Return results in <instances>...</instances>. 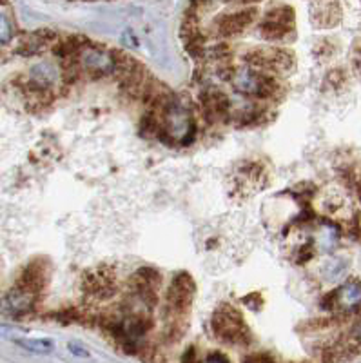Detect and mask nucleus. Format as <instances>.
Masks as SVG:
<instances>
[{
    "label": "nucleus",
    "mask_w": 361,
    "mask_h": 363,
    "mask_svg": "<svg viewBox=\"0 0 361 363\" xmlns=\"http://www.w3.org/2000/svg\"><path fill=\"white\" fill-rule=\"evenodd\" d=\"M211 327L218 340L229 343V345H247L250 343V330L245 325L242 313L233 306L222 303L213 314Z\"/></svg>",
    "instance_id": "f257e3e1"
},
{
    "label": "nucleus",
    "mask_w": 361,
    "mask_h": 363,
    "mask_svg": "<svg viewBox=\"0 0 361 363\" xmlns=\"http://www.w3.org/2000/svg\"><path fill=\"white\" fill-rule=\"evenodd\" d=\"M234 89L247 96L256 99H271L278 96L279 82L272 74H265L262 69L256 67H242L233 73Z\"/></svg>",
    "instance_id": "f03ea898"
},
{
    "label": "nucleus",
    "mask_w": 361,
    "mask_h": 363,
    "mask_svg": "<svg viewBox=\"0 0 361 363\" xmlns=\"http://www.w3.org/2000/svg\"><path fill=\"white\" fill-rule=\"evenodd\" d=\"M194 293H196V285L187 272H180L172 278L167 291V311H165L169 323H185V318L193 306Z\"/></svg>",
    "instance_id": "7ed1b4c3"
},
{
    "label": "nucleus",
    "mask_w": 361,
    "mask_h": 363,
    "mask_svg": "<svg viewBox=\"0 0 361 363\" xmlns=\"http://www.w3.org/2000/svg\"><path fill=\"white\" fill-rule=\"evenodd\" d=\"M74 58L80 66V71L95 79L116 73V53L106 50L102 45H80Z\"/></svg>",
    "instance_id": "20e7f679"
},
{
    "label": "nucleus",
    "mask_w": 361,
    "mask_h": 363,
    "mask_svg": "<svg viewBox=\"0 0 361 363\" xmlns=\"http://www.w3.org/2000/svg\"><path fill=\"white\" fill-rule=\"evenodd\" d=\"M247 64L256 69L269 73H287L294 66V55L284 48H267V50H252L245 57Z\"/></svg>",
    "instance_id": "39448f33"
},
{
    "label": "nucleus",
    "mask_w": 361,
    "mask_h": 363,
    "mask_svg": "<svg viewBox=\"0 0 361 363\" xmlns=\"http://www.w3.org/2000/svg\"><path fill=\"white\" fill-rule=\"evenodd\" d=\"M82 289L93 300L107 301L116 294V280L113 267L100 265V267L87 271L84 274Z\"/></svg>",
    "instance_id": "423d86ee"
},
{
    "label": "nucleus",
    "mask_w": 361,
    "mask_h": 363,
    "mask_svg": "<svg viewBox=\"0 0 361 363\" xmlns=\"http://www.w3.org/2000/svg\"><path fill=\"white\" fill-rule=\"evenodd\" d=\"M256 17H258V9L256 8H245L236 13H227V15L218 17L216 22H214L218 37L229 38L245 33V29L255 24Z\"/></svg>",
    "instance_id": "0eeeda50"
},
{
    "label": "nucleus",
    "mask_w": 361,
    "mask_h": 363,
    "mask_svg": "<svg viewBox=\"0 0 361 363\" xmlns=\"http://www.w3.org/2000/svg\"><path fill=\"white\" fill-rule=\"evenodd\" d=\"M48 277H50V264L44 258H38V260L29 262V265L22 271L21 278L17 280V285L40 294L48 284Z\"/></svg>",
    "instance_id": "6e6552de"
},
{
    "label": "nucleus",
    "mask_w": 361,
    "mask_h": 363,
    "mask_svg": "<svg viewBox=\"0 0 361 363\" xmlns=\"http://www.w3.org/2000/svg\"><path fill=\"white\" fill-rule=\"evenodd\" d=\"M37 300H38L37 293H33V291H29L26 289V287H21V285L15 284V287L6 294L4 306L9 314H13V316H22V314L29 313V311L33 309Z\"/></svg>",
    "instance_id": "1a4fd4ad"
},
{
    "label": "nucleus",
    "mask_w": 361,
    "mask_h": 363,
    "mask_svg": "<svg viewBox=\"0 0 361 363\" xmlns=\"http://www.w3.org/2000/svg\"><path fill=\"white\" fill-rule=\"evenodd\" d=\"M58 80H60V71L51 62H40L29 71V89L50 93Z\"/></svg>",
    "instance_id": "9d476101"
},
{
    "label": "nucleus",
    "mask_w": 361,
    "mask_h": 363,
    "mask_svg": "<svg viewBox=\"0 0 361 363\" xmlns=\"http://www.w3.org/2000/svg\"><path fill=\"white\" fill-rule=\"evenodd\" d=\"M311 21L318 28H334L341 22V8L336 0L318 2L311 8Z\"/></svg>",
    "instance_id": "9b49d317"
},
{
    "label": "nucleus",
    "mask_w": 361,
    "mask_h": 363,
    "mask_svg": "<svg viewBox=\"0 0 361 363\" xmlns=\"http://www.w3.org/2000/svg\"><path fill=\"white\" fill-rule=\"evenodd\" d=\"M201 106H204V113L209 116L211 120L226 118L229 113V99L223 95L222 91L211 89L201 95Z\"/></svg>",
    "instance_id": "f8f14e48"
},
{
    "label": "nucleus",
    "mask_w": 361,
    "mask_h": 363,
    "mask_svg": "<svg viewBox=\"0 0 361 363\" xmlns=\"http://www.w3.org/2000/svg\"><path fill=\"white\" fill-rule=\"evenodd\" d=\"M360 307V284L352 281L341 289L334 291V309H343L347 313H357Z\"/></svg>",
    "instance_id": "ddd939ff"
},
{
    "label": "nucleus",
    "mask_w": 361,
    "mask_h": 363,
    "mask_svg": "<svg viewBox=\"0 0 361 363\" xmlns=\"http://www.w3.org/2000/svg\"><path fill=\"white\" fill-rule=\"evenodd\" d=\"M292 29H294V26L292 24H285V22H279V21H274V18L265 17L262 24H260L258 31L265 40L274 42V40H284L285 37H289V35L292 33Z\"/></svg>",
    "instance_id": "4468645a"
},
{
    "label": "nucleus",
    "mask_w": 361,
    "mask_h": 363,
    "mask_svg": "<svg viewBox=\"0 0 361 363\" xmlns=\"http://www.w3.org/2000/svg\"><path fill=\"white\" fill-rule=\"evenodd\" d=\"M17 343L29 352H37V354H50L53 352L55 343L51 340H17Z\"/></svg>",
    "instance_id": "2eb2a0df"
},
{
    "label": "nucleus",
    "mask_w": 361,
    "mask_h": 363,
    "mask_svg": "<svg viewBox=\"0 0 361 363\" xmlns=\"http://www.w3.org/2000/svg\"><path fill=\"white\" fill-rule=\"evenodd\" d=\"M333 325H336V320L333 318H321V320H311V322L304 323L300 330H307V333H320V330H327Z\"/></svg>",
    "instance_id": "dca6fc26"
},
{
    "label": "nucleus",
    "mask_w": 361,
    "mask_h": 363,
    "mask_svg": "<svg viewBox=\"0 0 361 363\" xmlns=\"http://www.w3.org/2000/svg\"><path fill=\"white\" fill-rule=\"evenodd\" d=\"M345 271H347V264H343L341 260H333L328 262L323 272L325 277H327V280H338L340 277H343Z\"/></svg>",
    "instance_id": "f3484780"
},
{
    "label": "nucleus",
    "mask_w": 361,
    "mask_h": 363,
    "mask_svg": "<svg viewBox=\"0 0 361 363\" xmlns=\"http://www.w3.org/2000/svg\"><path fill=\"white\" fill-rule=\"evenodd\" d=\"M13 37L11 24H9L8 18L4 15H0V44H8Z\"/></svg>",
    "instance_id": "a211bd4d"
},
{
    "label": "nucleus",
    "mask_w": 361,
    "mask_h": 363,
    "mask_svg": "<svg viewBox=\"0 0 361 363\" xmlns=\"http://www.w3.org/2000/svg\"><path fill=\"white\" fill-rule=\"evenodd\" d=\"M242 301L245 303L247 307H250L252 311H260L263 307V298H262V294H260V293L247 294V296L243 298Z\"/></svg>",
    "instance_id": "6ab92c4d"
},
{
    "label": "nucleus",
    "mask_w": 361,
    "mask_h": 363,
    "mask_svg": "<svg viewBox=\"0 0 361 363\" xmlns=\"http://www.w3.org/2000/svg\"><path fill=\"white\" fill-rule=\"evenodd\" d=\"M70 349H71V352L77 356H84V358H87V356H89V352H87L84 347L78 345V343H70Z\"/></svg>",
    "instance_id": "aec40b11"
},
{
    "label": "nucleus",
    "mask_w": 361,
    "mask_h": 363,
    "mask_svg": "<svg viewBox=\"0 0 361 363\" xmlns=\"http://www.w3.org/2000/svg\"><path fill=\"white\" fill-rule=\"evenodd\" d=\"M243 362H272L271 356H265V354H258V356H245Z\"/></svg>",
    "instance_id": "412c9836"
},
{
    "label": "nucleus",
    "mask_w": 361,
    "mask_h": 363,
    "mask_svg": "<svg viewBox=\"0 0 361 363\" xmlns=\"http://www.w3.org/2000/svg\"><path fill=\"white\" fill-rule=\"evenodd\" d=\"M207 362H229V358H227L226 354H220V352H216V354L207 356Z\"/></svg>",
    "instance_id": "4be33fe9"
},
{
    "label": "nucleus",
    "mask_w": 361,
    "mask_h": 363,
    "mask_svg": "<svg viewBox=\"0 0 361 363\" xmlns=\"http://www.w3.org/2000/svg\"><path fill=\"white\" fill-rule=\"evenodd\" d=\"M238 4H258V2H262V0H236Z\"/></svg>",
    "instance_id": "5701e85b"
}]
</instances>
